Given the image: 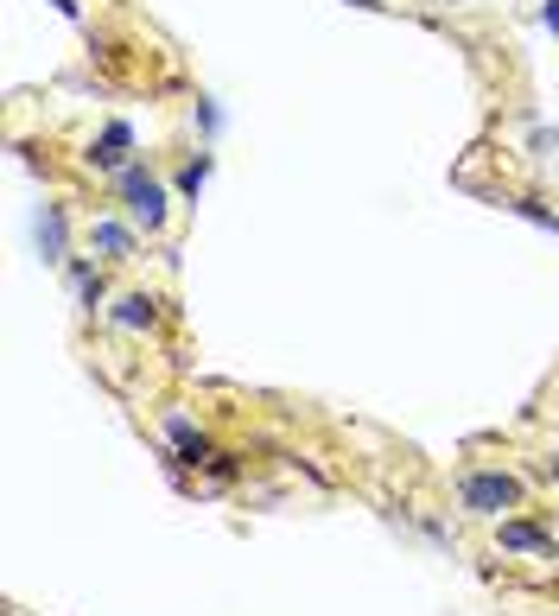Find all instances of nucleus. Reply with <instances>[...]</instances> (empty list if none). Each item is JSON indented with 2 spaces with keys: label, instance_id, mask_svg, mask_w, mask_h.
Masks as SVG:
<instances>
[{
  "label": "nucleus",
  "instance_id": "1",
  "mask_svg": "<svg viewBox=\"0 0 559 616\" xmlns=\"http://www.w3.org/2000/svg\"><path fill=\"white\" fill-rule=\"evenodd\" d=\"M521 477H508V470H464V484H457V509L464 514H483V521H503V514L521 509Z\"/></svg>",
  "mask_w": 559,
  "mask_h": 616
},
{
  "label": "nucleus",
  "instance_id": "2",
  "mask_svg": "<svg viewBox=\"0 0 559 616\" xmlns=\"http://www.w3.org/2000/svg\"><path fill=\"white\" fill-rule=\"evenodd\" d=\"M115 184H122V198H127V223H134V230H147V235L166 230L172 198H166V184L152 179L147 166H122V172H115Z\"/></svg>",
  "mask_w": 559,
  "mask_h": 616
},
{
  "label": "nucleus",
  "instance_id": "3",
  "mask_svg": "<svg viewBox=\"0 0 559 616\" xmlns=\"http://www.w3.org/2000/svg\"><path fill=\"white\" fill-rule=\"evenodd\" d=\"M166 438H172V464H191V470L217 464V445L203 426H191V413H166Z\"/></svg>",
  "mask_w": 559,
  "mask_h": 616
},
{
  "label": "nucleus",
  "instance_id": "4",
  "mask_svg": "<svg viewBox=\"0 0 559 616\" xmlns=\"http://www.w3.org/2000/svg\"><path fill=\"white\" fill-rule=\"evenodd\" d=\"M496 540H503V553H540V560H553V546H559L528 514H503V521H496Z\"/></svg>",
  "mask_w": 559,
  "mask_h": 616
},
{
  "label": "nucleus",
  "instance_id": "5",
  "mask_svg": "<svg viewBox=\"0 0 559 616\" xmlns=\"http://www.w3.org/2000/svg\"><path fill=\"white\" fill-rule=\"evenodd\" d=\"M159 318H166V306H159L152 293H122V299L108 306V325H115V331H134V337L159 331Z\"/></svg>",
  "mask_w": 559,
  "mask_h": 616
},
{
  "label": "nucleus",
  "instance_id": "6",
  "mask_svg": "<svg viewBox=\"0 0 559 616\" xmlns=\"http://www.w3.org/2000/svg\"><path fill=\"white\" fill-rule=\"evenodd\" d=\"M89 248H96L108 267H122V261H134V248H140V235H134V223H115V216H96L89 223Z\"/></svg>",
  "mask_w": 559,
  "mask_h": 616
},
{
  "label": "nucleus",
  "instance_id": "7",
  "mask_svg": "<svg viewBox=\"0 0 559 616\" xmlns=\"http://www.w3.org/2000/svg\"><path fill=\"white\" fill-rule=\"evenodd\" d=\"M134 128H127V121H108V128L96 134V147H89V166H96V172H122V166H134Z\"/></svg>",
  "mask_w": 559,
  "mask_h": 616
},
{
  "label": "nucleus",
  "instance_id": "8",
  "mask_svg": "<svg viewBox=\"0 0 559 616\" xmlns=\"http://www.w3.org/2000/svg\"><path fill=\"white\" fill-rule=\"evenodd\" d=\"M39 255H45V267H64V261H71V230H64V210L57 204H45L39 210Z\"/></svg>",
  "mask_w": 559,
  "mask_h": 616
},
{
  "label": "nucleus",
  "instance_id": "9",
  "mask_svg": "<svg viewBox=\"0 0 559 616\" xmlns=\"http://www.w3.org/2000/svg\"><path fill=\"white\" fill-rule=\"evenodd\" d=\"M64 274H71L76 306H83V311H96L102 299H108V274H102V267H96L89 255H71V261H64Z\"/></svg>",
  "mask_w": 559,
  "mask_h": 616
},
{
  "label": "nucleus",
  "instance_id": "10",
  "mask_svg": "<svg viewBox=\"0 0 559 616\" xmlns=\"http://www.w3.org/2000/svg\"><path fill=\"white\" fill-rule=\"evenodd\" d=\"M210 172H217V159L198 153L191 166H184V172H178V198H184V204H198V198H203V184H210Z\"/></svg>",
  "mask_w": 559,
  "mask_h": 616
},
{
  "label": "nucleus",
  "instance_id": "11",
  "mask_svg": "<svg viewBox=\"0 0 559 616\" xmlns=\"http://www.w3.org/2000/svg\"><path fill=\"white\" fill-rule=\"evenodd\" d=\"M508 210H515L521 223H534V230L559 235V210H547V204H540V198H508Z\"/></svg>",
  "mask_w": 559,
  "mask_h": 616
},
{
  "label": "nucleus",
  "instance_id": "12",
  "mask_svg": "<svg viewBox=\"0 0 559 616\" xmlns=\"http://www.w3.org/2000/svg\"><path fill=\"white\" fill-rule=\"evenodd\" d=\"M540 20H547V26L559 32V0H547V7H540Z\"/></svg>",
  "mask_w": 559,
  "mask_h": 616
},
{
  "label": "nucleus",
  "instance_id": "13",
  "mask_svg": "<svg viewBox=\"0 0 559 616\" xmlns=\"http://www.w3.org/2000/svg\"><path fill=\"white\" fill-rule=\"evenodd\" d=\"M51 7H57V13H64V20H76V13H83V7H76V0H51Z\"/></svg>",
  "mask_w": 559,
  "mask_h": 616
},
{
  "label": "nucleus",
  "instance_id": "14",
  "mask_svg": "<svg viewBox=\"0 0 559 616\" xmlns=\"http://www.w3.org/2000/svg\"><path fill=\"white\" fill-rule=\"evenodd\" d=\"M350 7H388V0H350Z\"/></svg>",
  "mask_w": 559,
  "mask_h": 616
}]
</instances>
